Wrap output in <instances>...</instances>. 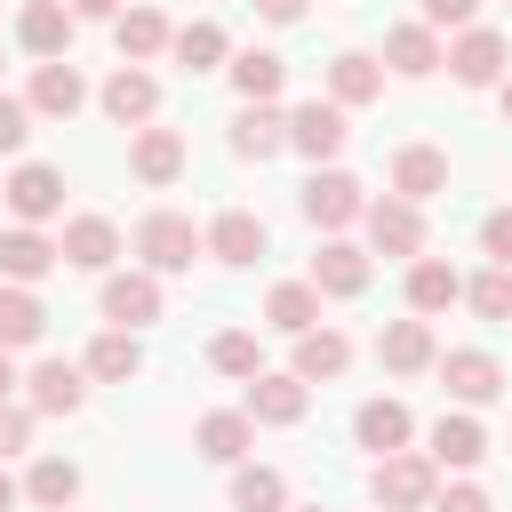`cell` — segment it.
I'll list each match as a JSON object with an SVG mask.
<instances>
[{"label": "cell", "mask_w": 512, "mask_h": 512, "mask_svg": "<svg viewBox=\"0 0 512 512\" xmlns=\"http://www.w3.org/2000/svg\"><path fill=\"white\" fill-rule=\"evenodd\" d=\"M432 488H440V464H432V456H416V448H392V456H376V472H368L376 512H424V504H432Z\"/></svg>", "instance_id": "6da1fadb"}, {"label": "cell", "mask_w": 512, "mask_h": 512, "mask_svg": "<svg viewBox=\"0 0 512 512\" xmlns=\"http://www.w3.org/2000/svg\"><path fill=\"white\" fill-rule=\"evenodd\" d=\"M136 256H144L152 280H160V272H192V256H200V224L176 216V208H152V216L136 224Z\"/></svg>", "instance_id": "7a4b0ae2"}, {"label": "cell", "mask_w": 512, "mask_h": 512, "mask_svg": "<svg viewBox=\"0 0 512 512\" xmlns=\"http://www.w3.org/2000/svg\"><path fill=\"white\" fill-rule=\"evenodd\" d=\"M360 224H368V248L376 256H400V264H416L424 256V208H408V200H368L360 208Z\"/></svg>", "instance_id": "3957f363"}, {"label": "cell", "mask_w": 512, "mask_h": 512, "mask_svg": "<svg viewBox=\"0 0 512 512\" xmlns=\"http://www.w3.org/2000/svg\"><path fill=\"white\" fill-rule=\"evenodd\" d=\"M432 368H440V384H448V400H456V408H488V400L504 392V368H496V352H480V344L440 352Z\"/></svg>", "instance_id": "277c9868"}, {"label": "cell", "mask_w": 512, "mask_h": 512, "mask_svg": "<svg viewBox=\"0 0 512 512\" xmlns=\"http://www.w3.org/2000/svg\"><path fill=\"white\" fill-rule=\"evenodd\" d=\"M304 408H312V384L304 376H288V368L248 376V400H240L248 424H304Z\"/></svg>", "instance_id": "5b68a950"}, {"label": "cell", "mask_w": 512, "mask_h": 512, "mask_svg": "<svg viewBox=\"0 0 512 512\" xmlns=\"http://www.w3.org/2000/svg\"><path fill=\"white\" fill-rule=\"evenodd\" d=\"M440 64H448L464 88H496V80H504V64H512V48H504V32L472 24V32H456V48H440Z\"/></svg>", "instance_id": "8992f818"}, {"label": "cell", "mask_w": 512, "mask_h": 512, "mask_svg": "<svg viewBox=\"0 0 512 512\" xmlns=\"http://www.w3.org/2000/svg\"><path fill=\"white\" fill-rule=\"evenodd\" d=\"M0 200H8V216H16V224H32V232H40V224L64 208V176H56L48 160H24V168L0 184Z\"/></svg>", "instance_id": "52a82bcc"}, {"label": "cell", "mask_w": 512, "mask_h": 512, "mask_svg": "<svg viewBox=\"0 0 512 512\" xmlns=\"http://www.w3.org/2000/svg\"><path fill=\"white\" fill-rule=\"evenodd\" d=\"M440 192H448V152H440V144H400V152H392V200L424 208V200H440Z\"/></svg>", "instance_id": "ba28073f"}, {"label": "cell", "mask_w": 512, "mask_h": 512, "mask_svg": "<svg viewBox=\"0 0 512 512\" xmlns=\"http://www.w3.org/2000/svg\"><path fill=\"white\" fill-rule=\"evenodd\" d=\"M360 208H368L360 176H344V168H312V184H304V216H312L320 232H344Z\"/></svg>", "instance_id": "9c48e42d"}, {"label": "cell", "mask_w": 512, "mask_h": 512, "mask_svg": "<svg viewBox=\"0 0 512 512\" xmlns=\"http://www.w3.org/2000/svg\"><path fill=\"white\" fill-rule=\"evenodd\" d=\"M24 104H32V120H72L80 104H88V80H80V64H40L32 72V88H24Z\"/></svg>", "instance_id": "30bf717a"}, {"label": "cell", "mask_w": 512, "mask_h": 512, "mask_svg": "<svg viewBox=\"0 0 512 512\" xmlns=\"http://www.w3.org/2000/svg\"><path fill=\"white\" fill-rule=\"evenodd\" d=\"M96 104H104V112H112L120 128H144V120L160 112V80H152L144 64H120V72H112V80L96 88Z\"/></svg>", "instance_id": "8fae6325"}, {"label": "cell", "mask_w": 512, "mask_h": 512, "mask_svg": "<svg viewBox=\"0 0 512 512\" xmlns=\"http://www.w3.org/2000/svg\"><path fill=\"white\" fill-rule=\"evenodd\" d=\"M56 256H64L72 272H112V256H120V224H112V216H72L64 240H56Z\"/></svg>", "instance_id": "7c38bea8"}, {"label": "cell", "mask_w": 512, "mask_h": 512, "mask_svg": "<svg viewBox=\"0 0 512 512\" xmlns=\"http://www.w3.org/2000/svg\"><path fill=\"white\" fill-rule=\"evenodd\" d=\"M264 240H272V232H264V216H256V208H224V216L200 232V248H208L216 264H256V256H264Z\"/></svg>", "instance_id": "4fadbf2b"}, {"label": "cell", "mask_w": 512, "mask_h": 512, "mask_svg": "<svg viewBox=\"0 0 512 512\" xmlns=\"http://www.w3.org/2000/svg\"><path fill=\"white\" fill-rule=\"evenodd\" d=\"M104 320L128 328V336L152 328V320H160V280H152V272H112V280H104Z\"/></svg>", "instance_id": "5bb4252c"}, {"label": "cell", "mask_w": 512, "mask_h": 512, "mask_svg": "<svg viewBox=\"0 0 512 512\" xmlns=\"http://www.w3.org/2000/svg\"><path fill=\"white\" fill-rule=\"evenodd\" d=\"M376 360L392 368V376H424L432 360H440V344H432V320H392V328H376Z\"/></svg>", "instance_id": "9a60e30c"}, {"label": "cell", "mask_w": 512, "mask_h": 512, "mask_svg": "<svg viewBox=\"0 0 512 512\" xmlns=\"http://www.w3.org/2000/svg\"><path fill=\"white\" fill-rule=\"evenodd\" d=\"M64 256H56V240L48 232H32V224H16V232H0V280L8 288H32V280H48Z\"/></svg>", "instance_id": "2e32d148"}, {"label": "cell", "mask_w": 512, "mask_h": 512, "mask_svg": "<svg viewBox=\"0 0 512 512\" xmlns=\"http://www.w3.org/2000/svg\"><path fill=\"white\" fill-rule=\"evenodd\" d=\"M344 136H352V128H344V104H320V96H312V104H296V112H288V144H296V152H312V160H336V152H344Z\"/></svg>", "instance_id": "e0dca14e"}, {"label": "cell", "mask_w": 512, "mask_h": 512, "mask_svg": "<svg viewBox=\"0 0 512 512\" xmlns=\"http://www.w3.org/2000/svg\"><path fill=\"white\" fill-rule=\"evenodd\" d=\"M232 152L240 160H280L288 152V112L280 104H240L232 112Z\"/></svg>", "instance_id": "ac0fdd59"}, {"label": "cell", "mask_w": 512, "mask_h": 512, "mask_svg": "<svg viewBox=\"0 0 512 512\" xmlns=\"http://www.w3.org/2000/svg\"><path fill=\"white\" fill-rule=\"evenodd\" d=\"M72 24H80V16H72L64 0H32V8L16 16V40H24V48L40 56V64H56V56L72 48Z\"/></svg>", "instance_id": "d6986e66"}, {"label": "cell", "mask_w": 512, "mask_h": 512, "mask_svg": "<svg viewBox=\"0 0 512 512\" xmlns=\"http://www.w3.org/2000/svg\"><path fill=\"white\" fill-rule=\"evenodd\" d=\"M456 296H464V272H456L448 256H416V264H408V312H416V320L448 312Z\"/></svg>", "instance_id": "ffe728a7"}, {"label": "cell", "mask_w": 512, "mask_h": 512, "mask_svg": "<svg viewBox=\"0 0 512 512\" xmlns=\"http://www.w3.org/2000/svg\"><path fill=\"white\" fill-rule=\"evenodd\" d=\"M344 368H352V336H344V328H304V336H296V368H288V376L336 384Z\"/></svg>", "instance_id": "44dd1931"}, {"label": "cell", "mask_w": 512, "mask_h": 512, "mask_svg": "<svg viewBox=\"0 0 512 512\" xmlns=\"http://www.w3.org/2000/svg\"><path fill=\"white\" fill-rule=\"evenodd\" d=\"M352 440H360V448H376V456L408 448V440H416V416H408V400H360V416H352Z\"/></svg>", "instance_id": "7402d4cb"}, {"label": "cell", "mask_w": 512, "mask_h": 512, "mask_svg": "<svg viewBox=\"0 0 512 512\" xmlns=\"http://www.w3.org/2000/svg\"><path fill=\"white\" fill-rule=\"evenodd\" d=\"M128 168H136V184H176L184 176V136L176 128H136Z\"/></svg>", "instance_id": "603a6c76"}, {"label": "cell", "mask_w": 512, "mask_h": 512, "mask_svg": "<svg viewBox=\"0 0 512 512\" xmlns=\"http://www.w3.org/2000/svg\"><path fill=\"white\" fill-rule=\"evenodd\" d=\"M312 288H320V296H360V288H368V248H352V240H320V256H312Z\"/></svg>", "instance_id": "cb8c5ba5"}, {"label": "cell", "mask_w": 512, "mask_h": 512, "mask_svg": "<svg viewBox=\"0 0 512 512\" xmlns=\"http://www.w3.org/2000/svg\"><path fill=\"white\" fill-rule=\"evenodd\" d=\"M24 384H32V408H40V416H80V408H88V384H80L72 360H40Z\"/></svg>", "instance_id": "d4e9b609"}, {"label": "cell", "mask_w": 512, "mask_h": 512, "mask_svg": "<svg viewBox=\"0 0 512 512\" xmlns=\"http://www.w3.org/2000/svg\"><path fill=\"white\" fill-rule=\"evenodd\" d=\"M192 448H200L208 464H248V448H256V424H248L240 408H216V416H200Z\"/></svg>", "instance_id": "484cf974"}, {"label": "cell", "mask_w": 512, "mask_h": 512, "mask_svg": "<svg viewBox=\"0 0 512 512\" xmlns=\"http://www.w3.org/2000/svg\"><path fill=\"white\" fill-rule=\"evenodd\" d=\"M376 96H384V64L376 56H360V48L328 56V104H376Z\"/></svg>", "instance_id": "4316f807"}, {"label": "cell", "mask_w": 512, "mask_h": 512, "mask_svg": "<svg viewBox=\"0 0 512 512\" xmlns=\"http://www.w3.org/2000/svg\"><path fill=\"white\" fill-rule=\"evenodd\" d=\"M112 40H120V64H152L168 48V16L160 8H120L112 16Z\"/></svg>", "instance_id": "83f0119b"}, {"label": "cell", "mask_w": 512, "mask_h": 512, "mask_svg": "<svg viewBox=\"0 0 512 512\" xmlns=\"http://www.w3.org/2000/svg\"><path fill=\"white\" fill-rule=\"evenodd\" d=\"M384 64H392L400 80L440 72V32H424V24H392V32H384Z\"/></svg>", "instance_id": "f1b7e54d"}, {"label": "cell", "mask_w": 512, "mask_h": 512, "mask_svg": "<svg viewBox=\"0 0 512 512\" xmlns=\"http://www.w3.org/2000/svg\"><path fill=\"white\" fill-rule=\"evenodd\" d=\"M480 456H488V432H480V424H472L464 408L432 424V464H448V472H472Z\"/></svg>", "instance_id": "f546056e"}, {"label": "cell", "mask_w": 512, "mask_h": 512, "mask_svg": "<svg viewBox=\"0 0 512 512\" xmlns=\"http://www.w3.org/2000/svg\"><path fill=\"white\" fill-rule=\"evenodd\" d=\"M264 320H272L280 336H304V328H320V288H312V280H280V288L264 296Z\"/></svg>", "instance_id": "4dcf8cb0"}, {"label": "cell", "mask_w": 512, "mask_h": 512, "mask_svg": "<svg viewBox=\"0 0 512 512\" xmlns=\"http://www.w3.org/2000/svg\"><path fill=\"white\" fill-rule=\"evenodd\" d=\"M232 512H288V472L280 464H240L232 472Z\"/></svg>", "instance_id": "1f68e13d"}, {"label": "cell", "mask_w": 512, "mask_h": 512, "mask_svg": "<svg viewBox=\"0 0 512 512\" xmlns=\"http://www.w3.org/2000/svg\"><path fill=\"white\" fill-rule=\"evenodd\" d=\"M40 336H48V312H40V296L0 280V352H16V344H40Z\"/></svg>", "instance_id": "d6a6232c"}, {"label": "cell", "mask_w": 512, "mask_h": 512, "mask_svg": "<svg viewBox=\"0 0 512 512\" xmlns=\"http://www.w3.org/2000/svg\"><path fill=\"white\" fill-rule=\"evenodd\" d=\"M280 80H288V64H280L272 48H240V56H232V88H240V104H272Z\"/></svg>", "instance_id": "836d02e7"}, {"label": "cell", "mask_w": 512, "mask_h": 512, "mask_svg": "<svg viewBox=\"0 0 512 512\" xmlns=\"http://www.w3.org/2000/svg\"><path fill=\"white\" fill-rule=\"evenodd\" d=\"M88 376H104V384H128V376H144V344H136L128 328H104V336L88 344Z\"/></svg>", "instance_id": "e575fe53"}, {"label": "cell", "mask_w": 512, "mask_h": 512, "mask_svg": "<svg viewBox=\"0 0 512 512\" xmlns=\"http://www.w3.org/2000/svg\"><path fill=\"white\" fill-rule=\"evenodd\" d=\"M24 496H32L40 512H64V504L80 496V464H72V456H40V464L24 472Z\"/></svg>", "instance_id": "d590c367"}, {"label": "cell", "mask_w": 512, "mask_h": 512, "mask_svg": "<svg viewBox=\"0 0 512 512\" xmlns=\"http://www.w3.org/2000/svg\"><path fill=\"white\" fill-rule=\"evenodd\" d=\"M168 48H176V64H184V72H216V64H224V24H208V16H200V24L168 32Z\"/></svg>", "instance_id": "8d00e7d4"}, {"label": "cell", "mask_w": 512, "mask_h": 512, "mask_svg": "<svg viewBox=\"0 0 512 512\" xmlns=\"http://www.w3.org/2000/svg\"><path fill=\"white\" fill-rule=\"evenodd\" d=\"M208 368H216V376H240V384H248V376H264V352H256V336H248V328H224V336L208 344Z\"/></svg>", "instance_id": "74e56055"}, {"label": "cell", "mask_w": 512, "mask_h": 512, "mask_svg": "<svg viewBox=\"0 0 512 512\" xmlns=\"http://www.w3.org/2000/svg\"><path fill=\"white\" fill-rule=\"evenodd\" d=\"M464 304H472L480 320H512V272H504V264H488L480 280H464Z\"/></svg>", "instance_id": "f35d334b"}, {"label": "cell", "mask_w": 512, "mask_h": 512, "mask_svg": "<svg viewBox=\"0 0 512 512\" xmlns=\"http://www.w3.org/2000/svg\"><path fill=\"white\" fill-rule=\"evenodd\" d=\"M472 16H480V0H416L424 32H472Z\"/></svg>", "instance_id": "ab89813d"}, {"label": "cell", "mask_w": 512, "mask_h": 512, "mask_svg": "<svg viewBox=\"0 0 512 512\" xmlns=\"http://www.w3.org/2000/svg\"><path fill=\"white\" fill-rule=\"evenodd\" d=\"M480 248H488V264L512 272V208H488V216H480Z\"/></svg>", "instance_id": "60d3db41"}, {"label": "cell", "mask_w": 512, "mask_h": 512, "mask_svg": "<svg viewBox=\"0 0 512 512\" xmlns=\"http://www.w3.org/2000/svg\"><path fill=\"white\" fill-rule=\"evenodd\" d=\"M24 136H32V104L0 88V152H24Z\"/></svg>", "instance_id": "b9f144b4"}, {"label": "cell", "mask_w": 512, "mask_h": 512, "mask_svg": "<svg viewBox=\"0 0 512 512\" xmlns=\"http://www.w3.org/2000/svg\"><path fill=\"white\" fill-rule=\"evenodd\" d=\"M424 512H488V496L472 488V480H456V488H432V504Z\"/></svg>", "instance_id": "7bdbcfd3"}, {"label": "cell", "mask_w": 512, "mask_h": 512, "mask_svg": "<svg viewBox=\"0 0 512 512\" xmlns=\"http://www.w3.org/2000/svg\"><path fill=\"white\" fill-rule=\"evenodd\" d=\"M16 448H32V408H8L0 400V456H16Z\"/></svg>", "instance_id": "ee69618b"}, {"label": "cell", "mask_w": 512, "mask_h": 512, "mask_svg": "<svg viewBox=\"0 0 512 512\" xmlns=\"http://www.w3.org/2000/svg\"><path fill=\"white\" fill-rule=\"evenodd\" d=\"M256 16H272V24H296V16H304V0H256Z\"/></svg>", "instance_id": "f6af8a7d"}, {"label": "cell", "mask_w": 512, "mask_h": 512, "mask_svg": "<svg viewBox=\"0 0 512 512\" xmlns=\"http://www.w3.org/2000/svg\"><path fill=\"white\" fill-rule=\"evenodd\" d=\"M64 8H72V16H120L128 0H64Z\"/></svg>", "instance_id": "bcb514c9"}, {"label": "cell", "mask_w": 512, "mask_h": 512, "mask_svg": "<svg viewBox=\"0 0 512 512\" xmlns=\"http://www.w3.org/2000/svg\"><path fill=\"white\" fill-rule=\"evenodd\" d=\"M16 384H24V376H16V360H8V352H0V400H8V392H16Z\"/></svg>", "instance_id": "7dc6e473"}, {"label": "cell", "mask_w": 512, "mask_h": 512, "mask_svg": "<svg viewBox=\"0 0 512 512\" xmlns=\"http://www.w3.org/2000/svg\"><path fill=\"white\" fill-rule=\"evenodd\" d=\"M16 496H24V488H16L8 472H0V512H16Z\"/></svg>", "instance_id": "c3c4849f"}, {"label": "cell", "mask_w": 512, "mask_h": 512, "mask_svg": "<svg viewBox=\"0 0 512 512\" xmlns=\"http://www.w3.org/2000/svg\"><path fill=\"white\" fill-rule=\"evenodd\" d=\"M504 120H512V72H504Z\"/></svg>", "instance_id": "681fc988"}, {"label": "cell", "mask_w": 512, "mask_h": 512, "mask_svg": "<svg viewBox=\"0 0 512 512\" xmlns=\"http://www.w3.org/2000/svg\"><path fill=\"white\" fill-rule=\"evenodd\" d=\"M296 512H320V504H296Z\"/></svg>", "instance_id": "f907efd6"}]
</instances>
